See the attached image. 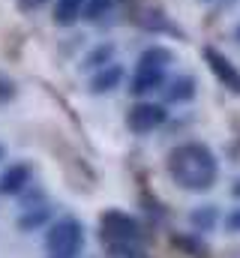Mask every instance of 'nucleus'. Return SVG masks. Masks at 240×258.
Here are the masks:
<instances>
[{"instance_id":"14","label":"nucleus","mask_w":240,"mask_h":258,"mask_svg":"<svg viewBox=\"0 0 240 258\" xmlns=\"http://www.w3.org/2000/svg\"><path fill=\"white\" fill-rule=\"evenodd\" d=\"M108 63H114V45L111 42H102V45H96V48H90L87 51V57H84V63H81V69H102V66H108Z\"/></svg>"},{"instance_id":"18","label":"nucleus","mask_w":240,"mask_h":258,"mask_svg":"<svg viewBox=\"0 0 240 258\" xmlns=\"http://www.w3.org/2000/svg\"><path fill=\"white\" fill-rule=\"evenodd\" d=\"M231 195H234V198H240V180L234 183V186H231Z\"/></svg>"},{"instance_id":"16","label":"nucleus","mask_w":240,"mask_h":258,"mask_svg":"<svg viewBox=\"0 0 240 258\" xmlns=\"http://www.w3.org/2000/svg\"><path fill=\"white\" fill-rule=\"evenodd\" d=\"M225 228H228L231 234H240V207H234V210L225 216Z\"/></svg>"},{"instance_id":"12","label":"nucleus","mask_w":240,"mask_h":258,"mask_svg":"<svg viewBox=\"0 0 240 258\" xmlns=\"http://www.w3.org/2000/svg\"><path fill=\"white\" fill-rule=\"evenodd\" d=\"M168 63H174V51L165 45H150L138 57V66H147V69H168Z\"/></svg>"},{"instance_id":"2","label":"nucleus","mask_w":240,"mask_h":258,"mask_svg":"<svg viewBox=\"0 0 240 258\" xmlns=\"http://www.w3.org/2000/svg\"><path fill=\"white\" fill-rule=\"evenodd\" d=\"M84 249V225L75 216H63L45 231V255L48 258H78Z\"/></svg>"},{"instance_id":"9","label":"nucleus","mask_w":240,"mask_h":258,"mask_svg":"<svg viewBox=\"0 0 240 258\" xmlns=\"http://www.w3.org/2000/svg\"><path fill=\"white\" fill-rule=\"evenodd\" d=\"M123 75L126 72H123L120 63H108L102 69H96L93 78H90V93H111V90H117L123 84Z\"/></svg>"},{"instance_id":"19","label":"nucleus","mask_w":240,"mask_h":258,"mask_svg":"<svg viewBox=\"0 0 240 258\" xmlns=\"http://www.w3.org/2000/svg\"><path fill=\"white\" fill-rule=\"evenodd\" d=\"M24 3H27V6H36V3H42V0H24Z\"/></svg>"},{"instance_id":"6","label":"nucleus","mask_w":240,"mask_h":258,"mask_svg":"<svg viewBox=\"0 0 240 258\" xmlns=\"http://www.w3.org/2000/svg\"><path fill=\"white\" fill-rule=\"evenodd\" d=\"M33 180V168L27 162H15L0 174V195H21Z\"/></svg>"},{"instance_id":"7","label":"nucleus","mask_w":240,"mask_h":258,"mask_svg":"<svg viewBox=\"0 0 240 258\" xmlns=\"http://www.w3.org/2000/svg\"><path fill=\"white\" fill-rule=\"evenodd\" d=\"M165 81H168V78H165V69L138 66L135 75H132V81H129V93H132V96H147V93H153V90H162Z\"/></svg>"},{"instance_id":"20","label":"nucleus","mask_w":240,"mask_h":258,"mask_svg":"<svg viewBox=\"0 0 240 258\" xmlns=\"http://www.w3.org/2000/svg\"><path fill=\"white\" fill-rule=\"evenodd\" d=\"M234 39H237V42H240V24H237V27H234Z\"/></svg>"},{"instance_id":"5","label":"nucleus","mask_w":240,"mask_h":258,"mask_svg":"<svg viewBox=\"0 0 240 258\" xmlns=\"http://www.w3.org/2000/svg\"><path fill=\"white\" fill-rule=\"evenodd\" d=\"M201 54H204V63L210 66V72L219 78V84H222V87H228L231 93H240V69H237V66L231 63L222 51H216L213 45H207Z\"/></svg>"},{"instance_id":"1","label":"nucleus","mask_w":240,"mask_h":258,"mask_svg":"<svg viewBox=\"0 0 240 258\" xmlns=\"http://www.w3.org/2000/svg\"><path fill=\"white\" fill-rule=\"evenodd\" d=\"M168 174L186 192H207V189H213V183L219 177V159L207 144L186 141V144H177L171 150Z\"/></svg>"},{"instance_id":"10","label":"nucleus","mask_w":240,"mask_h":258,"mask_svg":"<svg viewBox=\"0 0 240 258\" xmlns=\"http://www.w3.org/2000/svg\"><path fill=\"white\" fill-rule=\"evenodd\" d=\"M51 222V207L48 204H36V207H27L21 216H18V228L21 231H36L42 225Z\"/></svg>"},{"instance_id":"15","label":"nucleus","mask_w":240,"mask_h":258,"mask_svg":"<svg viewBox=\"0 0 240 258\" xmlns=\"http://www.w3.org/2000/svg\"><path fill=\"white\" fill-rule=\"evenodd\" d=\"M111 6H114V0H84L81 18H87V21H99L102 15H108Z\"/></svg>"},{"instance_id":"4","label":"nucleus","mask_w":240,"mask_h":258,"mask_svg":"<svg viewBox=\"0 0 240 258\" xmlns=\"http://www.w3.org/2000/svg\"><path fill=\"white\" fill-rule=\"evenodd\" d=\"M165 117H168L165 105H159V102H138V105L129 108L126 126L132 129L135 135H150L153 129H159L165 123Z\"/></svg>"},{"instance_id":"3","label":"nucleus","mask_w":240,"mask_h":258,"mask_svg":"<svg viewBox=\"0 0 240 258\" xmlns=\"http://www.w3.org/2000/svg\"><path fill=\"white\" fill-rule=\"evenodd\" d=\"M102 237H105V243H138L141 225L123 210H105L102 213Z\"/></svg>"},{"instance_id":"17","label":"nucleus","mask_w":240,"mask_h":258,"mask_svg":"<svg viewBox=\"0 0 240 258\" xmlns=\"http://www.w3.org/2000/svg\"><path fill=\"white\" fill-rule=\"evenodd\" d=\"M12 93H15L12 84H9L6 78H0V99H12Z\"/></svg>"},{"instance_id":"21","label":"nucleus","mask_w":240,"mask_h":258,"mask_svg":"<svg viewBox=\"0 0 240 258\" xmlns=\"http://www.w3.org/2000/svg\"><path fill=\"white\" fill-rule=\"evenodd\" d=\"M3 153H6V147H3V144H0V159H3Z\"/></svg>"},{"instance_id":"11","label":"nucleus","mask_w":240,"mask_h":258,"mask_svg":"<svg viewBox=\"0 0 240 258\" xmlns=\"http://www.w3.org/2000/svg\"><path fill=\"white\" fill-rule=\"evenodd\" d=\"M189 222H192L195 231L207 234V231H213V228L219 225V210H216L213 204H201V207H195V210L189 213Z\"/></svg>"},{"instance_id":"8","label":"nucleus","mask_w":240,"mask_h":258,"mask_svg":"<svg viewBox=\"0 0 240 258\" xmlns=\"http://www.w3.org/2000/svg\"><path fill=\"white\" fill-rule=\"evenodd\" d=\"M195 90H198V81L192 75H177V78H171V81L162 84V93H165V102L168 105L192 102L195 99Z\"/></svg>"},{"instance_id":"13","label":"nucleus","mask_w":240,"mask_h":258,"mask_svg":"<svg viewBox=\"0 0 240 258\" xmlns=\"http://www.w3.org/2000/svg\"><path fill=\"white\" fill-rule=\"evenodd\" d=\"M81 9H84V0H57L54 3V24L60 27H69L81 18Z\"/></svg>"},{"instance_id":"22","label":"nucleus","mask_w":240,"mask_h":258,"mask_svg":"<svg viewBox=\"0 0 240 258\" xmlns=\"http://www.w3.org/2000/svg\"><path fill=\"white\" fill-rule=\"evenodd\" d=\"M204 3H207V0H204Z\"/></svg>"}]
</instances>
